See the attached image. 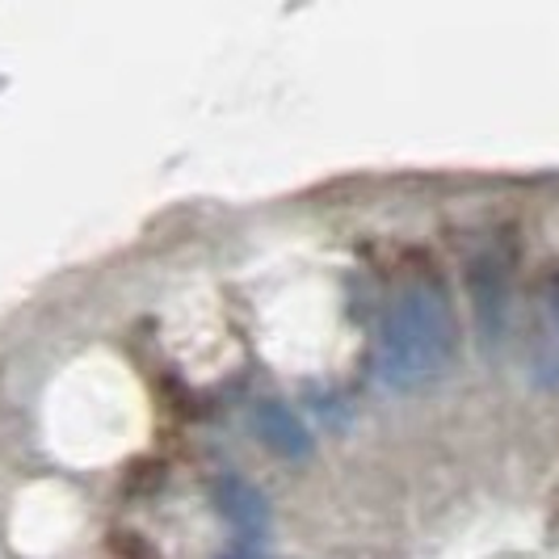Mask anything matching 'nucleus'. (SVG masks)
<instances>
[{
    "label": "nucleus",
    "instance_id": "f257e3e1",
    "mask_svg": "<svg viewBox=\"0 0 559 559\" xmlns=\"http://www.w3.org/2000/svg\"><path fill=\"white\" fill-rule=\"evenodd\" d=\"M459 349V320L438 282H408L379 324V379L392 392H417L442 379Z\"/></svg>",
    "mask_w": 559,
    "mask_h": 559
},
{
    "label": "nucleus",
    "instance_id": "f03ea898",
    "mask_svg": "<svg viewBox=\"0 0 559 559\" xmlns=\"http://www.w3.org/2000/svg\"><path fill=\"white\" fill-rule=\"evenodd\" d=\"M252 429L286 463H308L311 450H316V438H311V429L304 425V417L286 400H274V395L252 404Z\"/></svg>",
    "mask_w": 559,
    "mask_h": 559
},
{
    "label": "nucleus",
    "instance_id": "7ed1b4c3",
    "mask_svg": "<svg viewBox=\"0 0 559 559\" xmlns=\"http://www.w3.org/2000/svg\"><path fill=\"white\" fill-rule=\"evenodd\" d=\"M211 501L219 509L231 531L240 534L245 543H261L270 534V501L261 497V488L240 476H219L211 488Z\"/></svg>",
    "mask_w": 559,
    "mask_h": 559
},
{
    "label": "nucleus",
    "instance_id": "20e7f679",
    "mask_svg": "<svg viewBox=\"0 0 559 559\" xmlns=\"http://www.w3.org/2000/svg\"><path fill=\"white\" fill-rule=\"evenodd\" d=\"M547 308H551V320L559 329V278H551V286H547Z\"/></svg>",
    "mask_w": 559,
    "mask_h": 559
},
{
    "label": "nucleus",
    "instance_id": "39448f33",
    "mask_svg": "<svg viewBox=\"0 0 559 559\" xmlns=\"http://www.w3.org/2000/svg\"><path fill=\"white\" fill-rule=\"evenodd\" d=\"M224 559H265V556H257V551H227Z\"/></svg>",
    "mask_w": 559,
    "mask_h": 559
}]
</instances>
